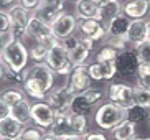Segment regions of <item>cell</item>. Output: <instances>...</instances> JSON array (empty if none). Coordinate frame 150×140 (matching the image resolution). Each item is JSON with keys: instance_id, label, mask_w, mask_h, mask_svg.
<instances>
[{"instance_id": "74e56055", "label": "cell", "mask_w": 150, "mask_h": 140, "mask_svg": "<svg viewBox=\"0 0 150 140\" xmlns=\"http://www.w3.org/2000/svg\"><path fill=\"white\" fill-rule=\"evenodd\" d=\"M12 28V23H10V17L7 12H2L0 10V33H7Z\"/></svg>"}, {"instance_id": "f1b7e54d", "label": "cell", "mask_w": 150, "mask_h": 140, "mask_svg": "<svg viewBox=\"0 0 150 140\" xmlns=\"http://www.w3.org/2000/svg\"><path fill=\"white\" fill-rule=\"evenodd\" d=\"M149 114H150L149 109L142 107V105H137V104H132L129 109H125V119L130 120V122H134V124L142 122Z\"/></svg>"}, {"instance_id": "ffe728a7", "label": "cell", "mask_w": 150, "mask_h": 140, "mask_svg": "<svg viewBox=\"0 0 150 140\" xmlns=\"http://www.w3.org/2000/svg\"><path fill=\"white\" fill-rule=\"evenodd\" d=\"M48 135L61 140L63 137L71 135V125H69V114H59L54 115L53 125L48 129Z\"/></svg>"}, {"instance_id": "ab89813d", "label": "cell", "mask_w": 150, "mask_h": 140, "mask_svg": "<svg viewBox=\"0 0 150 140\" xmlns=\"http://www.w3.org/2000/svg\"><path fill=\"white\" fill-rule=\"evenodd\" d=\"M78 41H79V36L71 35V36H68V38H64V40H63V41H61V45H63V48H64L68 53H69L71 49L74 48L76 45H78Z\"/></svg>"}, {"instance_id": "8992f818", "label": "cell", "mask_w": 150, "mask_h": 140, "mask_svg": "<svg viewBox=\"0 0 150 140\" xmlns=\"http://www.w3.org/2000/svg\"><path fill=\"white\" fill-rule=\"evenodd\" d=\"M7 13H8L10 23H12L10 33L15 36V40L23 41V40H25V28H27L31 15H33V12L28 10V8H25L22 4H17L15 7H12Z\"/></svg>"}, {"instance_id": "f35d334b", "label": "cell", "mask_w": 150, "mask_h": 140, "mask_svg": "<svg viewBox=\"0 0 150 140\" xmlns=\"http://www.w3.org/2000/svg\"><path fill=\"white\" fill-rule=\"evenodd\" d=\"M13 40H15V36L12 35L10 31H7V33H0V54L4 53V49L7 48Z\"/></svg>"}, {"instance_id": "f546056e", "label": "cell", "mask_w": 150, "mask_h": 140, "mask_svg": "<svg viewBox=\"0 0 150 140\" xmlns=\"http://www.w3.org/2000/svg\"><path fill=\"white\" fill-rule=\"evenodd\" d=\"M134 104L142 105L150 110V91L142 86H134Z\"/></svg>"}, {"instance_id": "44dd1931", "label": "cell", "mask_w": 150, "mask_h": 140, "mask_svg": "<svg viewBox=\"0 0 150 140\" xmlns=\"http://www.w3.org/2000/svg\"><path fill=\"white\" fill-rule=\"evenodd\" d=\"M27 125L17 122L13 117H7L4 120H0V139H17Z\"/></svg>"}, {"instance_id": "52a82bcc", "label": "cell", "mask_w": 150, "mask_h": 140, "mask_svg": "<svg viewBox=\"0 0 150 140\" xmlns=\"http://www.w3.org/2000/svg\"><path fill=\"white\" fill-rule=\"evenodd\" d=\"M50 26H51L54 40L63 41L64 38L74 35V31L78 30V18L74 17V13H68L63 10L53 22H51Z\"/></svg>"}, {"instance_id": "30bf717a", "label": "cell", "mask_w": 150, "mask_h": 140, "mask_svg": "<svg viewBox=\"0 0 150 140\" xmlns=\"http://www.w3.org/2000/svg\"><path fill=\"white\" fill-rule=\"evenodd\" d=\"M28 78L33 79L46 94L53 89L54 84V73L50 69L45 63H35V64L28 68Z\"/></svg>"}, {"instance_id": "9c48e42d", "label": "cell", "mask_w": 150, "mask_h": 140, "mask_svg": "<svg viewBox=\"0 0 150 140\" xmlns=\"http://www.w3.org/2000/svg\"><path fill=\"white\" fill-rule=\"evenodd\" d=\"M54 120V110L50 107L45 101H38L35 104H31V122L43 132H46Z\"/></svg>"}, {"instance_id": "1f68e13d", "label": "cell", "mask_w": 150, "mask_h": 140, "mask_svg": "<svg viewBox=\"0 0 150 140\" xmlns=\"http://www.w3.org/2000/svg\"><path fill=\"white\" fill-rule=\"evenodd\" d=\"M134 49H135V54L140 64H150V40L139 43L137 46H134Z\"/></svg>"}, {"instance_id": "681fc988", "label": "cell", "mask_w": 150, "mask_h": 140, "mask_svg": "<svg viewBox=\"0 0 150 140\" xmlns=\"http://www.w3.org/2000/svg\"><path fill=\"white\" fill-rule=\"evenodd\" d=\"M41 140H58V139H54V137L48 135V134H45V135H43V139H41Z\"/></svg>"}, {"instance_id": "4316f807", "label": "cell", "mask_w": 150, "mask_h": 140, "mask_svg": "<svg viewBox=\"0 0 150 140\" xmlns=\"http://www.w3.org/2000/svg\"><path fill=\"white\" fill-rule=\"evenodd\" d=\"M93 105L86 101V97L83 94H74L73 101L69 104V112L71 114H79V115H88Z\"/></svg>"}, {"instance_id": "ac0fdd59", "label": "cell", "mask_w": 150, "mask_h": 140, "mask_svg": "<svg viewBox=\"0 0 150 140\" xmlns=\"http://www.w3.org/2000/svg\"><path fill=\"white\" fill-rule=\"evenodd\" d=\"M127 41L130 43V46H137L139 43L147 40V18L142 20H130V26L127 31Z\"/></svg>"}, {"instance_id": "60d3db41", "label": "cell", "mask_w": 150, "mask_h": 140, "mask_svg": "<svg viewBox=\"0 0 150 140\" xmlns=\"http://www.w3.org/2000/svg\"><path fill=\"white\" fill-rule=\"evenodd\" d=\"M83 139L84 140H109L104 134H102V132H88Z\"/></svg>"}, {"instance_id": "7402d4cb", "label": "cell", "mask_w": 150, "mask_h": 140, "mask_svg": "<svg viewBox=\"0 0 150 140\" xmlns=\"http://www.w3.org/2000/svg\"><path fill=\"white\" fill-rule=\"evenodd\" d=\"M10 117H13L17 122L23 124V125H28L31 122V104L23 99L18 104L12 105L10 107Z\"/></svg>"}, {"instance_id": "d6986e66", "label": "cell", "mask_w": 150, "mask_h": 140, "mask_svg": "<svg viewBox=\"0 0 150 140\" xmlns=\"http://www.w3.org/2000/svg\"><path fill=\"white\" fill-rule=\"evenodd\" d=\"M74 17L78 20H99V5L93 0H78L74 5Z\"/></svg>"}, {"instance_id": "816d5d0a", "label": "cell", "mask_w": 150, "mask_h": 140, "mask_svg": "<svg viewBox=\"0 0 150 140\" xmlns=\"http://www.w3.org/2000/svg\"><path fill=\"white\" fill-rule=\"evenodd\" d=\"M0 140H13V139H0Z\"/></svg>"}, {"instance_id": "83f0119b", "label": "cell", "mask_w": 150, "mask_h": 140, "mask_svg": "<svg viewBox=\"0 0 150 140\" xmlns=\"http://www.w3.org/2000/svg\"><path fill=\"white\" fill-rule=\"evenodd\" d=\"M22 86H23V92H25L27 96H30L31 99H36V101H45V99H46V92H45L33 79L27 78V81H25Z\"/></svg>"}, {"instance_id": "d590c367", "label": "cell", "mask_w": 150, "mask_h": 140, "mask_svg": "<svg viewBox=\"0 0 150 140\" xmlns=\"http://www.w3.org/2000/svg\"><path fill=\"white\" fill-rule=\"evenodd\" d=\"M43 135H45V132L38 127H25V130L15 140H41Z\"/></svg>"}, {"instance_id": "11a10c76", "label": "cell", "mask_w": 150, "mask_h": 140, "mask_svg": "<svg viewBox=\"0 0 150 140\" xmlns=\"http://www.w3.org/2000/svg\"><path fill=\"white\" fill-rule=\"evenodd\" d=\"M73 2H78V0H73Z\"/></svg>"}, {"instance_id": "6da1fadb", "label": "cell", "mask_w": 150, "mask_h": 140, "mask_svg": "<svg viewBox=\"0 0 150 140\" xmlns=\"http://www.w3.org/2000/svg\"><path fill=\"white\" fill-rule=\"evenodd\" d=\"M125 119V109L114 102H104L94 112V124L101 130L110 132Z\"/></svg>"}, {"instance_id": "d6a6232c", "label": "cell", "mask_w": 150, "mask_h": 140, "mask_svg": "<svg viewBox=\"0 0 150 140\" xmlns=\"http://www.w3.org/2000/svg\"><path fill=\"white\" fill-rule=\"evenodd\" d=\"M117 56H119V51L115 48H112L110 45L104 43L96 54V61H115Z\"/></svg>"}, {"instance_id": "db71d44e", "label": "cell", "mask_w": 150, "mask_h": 140, "mask_svg": "<svg viewBox=\"0 0 150 140\" xmlns=\"http://www.w3.org/2000/svg\"><path fill=\"white\" fill-rule=\"evenodd\" d=\"M149 115H150V114H149ZM149 124H150V117H149Z\"/></svg>"}, {"instance_id": "d4e9b609", "label": "cell", "mask_w": 150, "mask_h": 140, "mask_svg": "<svg viewBox=\"0 0 150 140\" xmlns=\"http://www.w3.org/2000/svg\"><path fill=\"white\" fill-rule=\"evenodd\" d=\"M119 13H122V4H120L119 0H110L109 4L99 7V22L107 25Z\"/></svg>"}, {"instance_id": "7a4b0ae2", "label": "cell", "mask_w": 150, "mask_h": 140, "mask_svg": "<svg viewBox=\"0 0 150 140\" xmlns=\"http://www.w3.org/2000/svg\"><path fill=\"white\" fill-rule=\"evenodd\" d=\"M43 63L53 71L54 74H61V76H66V78L71 74V71L74 68L69 61L68 51L63 48L61 41H58V40H54L53 43L50 45L48 54H46Z\"/></svg>"}, {"instance_id": "cb8c5ba5", "label": "cell", "mask_w": 150, "mask_h": 140, "mask_svg": "<svg viewBox=\"0 0 150 140\" xmlns=\"http://www.w3.org/2000/svg\"><path fill=\"white\" fill-rule=\"evenodd\" d=\"M89 54H91V48H89L88 45H84L83 41H78V45H76L74 48L71 49L69 53H68V56H69V61L73 66H83L86 64V61L89 59Z\"/></svg>"}, {"instance_id": "836d02e7", "label": "cell", "mask_w": 150, "mask_h": 140, "mask_svg": "<svg viewBox=\"0 0 150 140\" xmlns=\"http://www.w3.org/2000/svg\"><path fill=\"white\" fill-rule=\"evenodd\" d=\"M137 84L150 91V64H139V68H137Z\"/></svg>"}, {"instance_id": "2e32d148", "label": "cell", "mask_w": 150, "mask_h": 140, "mask_svg": "<svg viewBox=\"0 0 150 140\" xmlns=\"http://www.w3.org/2000/svg\"><path fill=\"white\" fill-rule=\"evenodd\" d=\"M122 13L130 20H142L150 13V0H127L122 4Z\"/></svg>"}, {"instance_id": "7bdbcfd3", "label": "cell", "mask_w": 150, "mask_h": 140, "mask_svg": "<svg viewBox=\"0 0 150 140\" xmlns=\"http://www.w3.org/2000/svg\"><path fill=\"white\" fill-rule=\"evenodd\" d=\"M17 4H18V0H0V10L2 12H8Z\"/></svg>"}, {"instance_id": "c3c4849f", "label": "cell", "mask_w": 150, "mask_h": 140, "mask_svg": "<svg viewBox=\"0 0 150 140\" xmlns=\"http://www.w3.org/2000/svg\"><path fill=\"white\" fill-rule=\"evenodd\" d=\"M147 40H150V18L147 20Z\"/></svg>"}, {"instance_id": "5bb4252c", "label": "cell", "mask_w": 150, "mask_h": 140, "mask_svg": "<svg viewBox=\"0 0 150 140\" xmlns=\"http://www.w3.org/2000/svg\"><path fill=\"white\" fill-rule=\"evenodd\" d=\"M139 58L135 54V49H125L120 51L119 56L115 58V68H117V74L119 76H132L137 74V68H139Z\"/></svg>"}, {"instance_id": "8fae6325", "label": "cell", "mask_w": 150, "mask_h": 140, "mask_svg": "<svg viewBox=\"0 0 150 140\" xmlns=\"http://www.w3.org/2000/svg\"><path fill=\"white\" fill-rule=\"evenodd\" d=\"M66 83H68V86L71 88V91L74 92V94H81V92H84L86 89L91 88L93 79H91V76H89L88 64L74 66L73 71H71V74L68 76Z\"/></svg>"}, {"instance_id": "b9f144b4", "label": "cell", "mask_w": 150, "mask_h": 140, "mask_svg": "<svg viewBox=\"0 0 150 140\" xmlns=\"http://www.w3.org/2000/svg\"><path fill=\"white\" fill-rule=\"evenodd\" d=\"M7 117H10V105L0 99V120H4Z\"/></svg>"}, {"instance_id": "5b68a950", "label": "cell", "mask_w": 150, "mask_h": 140, "mask_svg": "<svg viewBox=\"0 0 150 140\" xmlns=\"http://www.w3.org/2000/svg\"><path fill=\"white\" fill-rule=\"evenodd\" d=\"M25 38L33 40L35 43L46 45V46H50L54 41L51 26L48 23H45L43 20H40L36 15H31L30 22H28L27 28H25Z\"/></svg>"}, {"instance_id": "8d00e7d4", "label": "cell", "mask_w": 150, "mask_h": 140, "mask_svg": "<svg viewBox=\"0 0 150 140\" xmlns=\"http://www.w3.org/2000/svg\"><path fill=\"white\" fill-rule=\"evenodd\" d=\"M81 94L86 97V101H88L91 105L97 104L102 97L106 96V92L102 91V89H96V88H89V89H86L84 92H81Z\"/></svg>"}, {"instance_id": "4fadbf2b", "label": "cell", "mask_w": 150, "mask_h": 140, "mask_svg": "<svg viewBox=\"0 0 150 140\" xmlns=\"http://www.w3.org/2000/svg\"><path fill=\"white\" fill-rule=\"evenodd\" d=\"M78 30H79L81 36H86V38L93 40L94 43L96 41H104L107 36L106 31V25L101 23L99 20H78Z\"/></svg>"}, {"instance_id": "e0dca14e", "label": "cell", "mask_w": 150, "mask_h": 140, "mask_svg": "<svg viewBox=\"0 0 150 140\" xmlns=\"http://www.w3.org/2000/svg\"><path fill=\"white\" fill-rule=\"evenodd\" d=\"M130 26V18H127L124 13H119L106 25L107 38H125Z\"/></svg>"}, {"instance_id": "f907efd6", "label": "cell", "mask_w": 150, "mask_h": 140, "mask_svg": "<svg viewBox=\"0 0 150 140\" xmlns=\"http://www.w3.org/2000/svg\"><path fill=\"white\" fill-rule=\"evenodd\" d=\"M140 140H150V137H147V139H140Z\"/></svg>"}, {"instance_id": "3957f363", "label": "cell", "mask_w": 150, "mask_h": 140, "mask_svg": "<svg viewBox=\"0 0 150 140\" xmlns=\"http://www.w3.org/2000/svg\"><path fill=\"white\" fill-rule=\"evenodd\" d=\"M0 58L4 59L5 64L10 66L15 73H22V71L27 69L28 59H30V53H28V48L25 46L23 41L13 40V41L4 49V53L0 54Z\"/></svg>"}, {"instance_id": "7dc6e473", "label": "cell", "mask_w": 150, "mask_h": 140, "mask_svg": "<svg viewBox=\"0 0 150 140\" xmlns=\"http://www.w3.org/2000/svg\"><path fill=\"white\" fill-rule=\"evenodd\" d=\"M0 79H4V59L0 58Z\"/></svg>"}, {"instance_id": "ba28073f", "label": "cell", "mask_w": 150, "mask_h": 140, "mask_svg": "<svg viewBox=\"0 0 150 140\" xmlns=\"http://www.w3.org/2000/svg\"><path fill=\"white\" fill-rule=\"evenodd\" d=\"M109 102L120 105L124 109H129L134 104V86L125 83H110L106 92Z\"/></svg>"}, {"instance_id": "ee69618b", "label": "cell", "mask_w": 150, "mask_h": 140, "mask_svg": "<svg viewBox=\"0 0 150 140\" xmlns=\"http://www.w3.org/2000/svg\"><path fill=\"white\" fill-rule=\"evenodd\" d=\"M18 4H22L25 8H28V10H33L38 7V4H40V0H18Z\"/></svg>"}, {"instance_id": "9a60e30c", "label": "cell", "mask_w": 150, "mask_h": 140, "mask_svg": "<svg viewBox=\"0 0 150 140\" xmlns=\"http://www.w3.org/2000/svg\"><path fill=\"white\" fill-rule=\"evenodd\" d=\"M88 68L93 81H110L112 78L117 76L115 61H94Z\"/></svg>"}, {"instance_id": "277c9868", "label": "cell", "mask_w": 150, "mask_h": 140, "mask_svg": "<svg viewBox=\"0 0 150 140\" xmlns=\"http://www.w3.org/2000/svg\"><path fill=\"white\" fill-rule=\"evenodd\" d=\"M74 97V92L71 91V88L68 86V83H64L63 86L53 88L51 91L46 94L45 102L54 110V115L59 114H71L69 112V104Z\"/></svg>"}, {"instance_id": "bcb514c9", "label": "cell", "mask_w": 150, "mask_h": 140, "mask_svg": "<svg viewBox=\"0 0 150 140\" xmlns=\"http://www.w3.org/2000/svg\"><path fill=\"white\" fill-rule=\"evenodd\" d=\"M96 5H99V7H102V5H106V4H109L110 0H93Z\"/></svg>"}, {"instance_id": "f6af8a7d", "label": "cell", "mask_w": 150, "mask_h": 140, "mask_svg": "<svg viewBox=\"0 0 150 140\" xmlns=\"http://www.w3.org/2000/svg\"><path fill=\"white\" fill-rule=\"evenodd\" d=\"M61 140H84L83 137L81 135H73V134H71V135H66V137H63Z\"/></svg>"}, {"instance_id": "484cf974", "label": "cell", "mask_w": 150, "mask_h": 140, "mask_svg": "<svg viewBox=\"0 0 150 140\" xmlns=\"http://www.w3.org/2000/svg\"><path fill=\"white\" fill-rule=\"evenodd\" d=\"M69 125H71V134L73 135L84 137L88 134V115L69 114Z\"/></svg>"}, {"instance_id": "603a6c76", "label": "cell", "mask_w": 150, "mask_h": 140, "mask_svg": "<svg viewBox=\"0 0 150 140\" xmlns=\"http://www.w3.org/2000/svg\"><path fill=\"white\" fill-rule=\"evenodd\" d=\"M135 125L137 124L130 122L127 119H124L119 125H115L110 130V137L114 140H132L135 137Z\"/></svg>"}, {"instance_id": "e575fe53", "label": "cell", "mask_w": 150, "mask_h": 140, "mask_svg": "<svg viewBox=\"0 0 150 140\" xmlns=\"http://www.w3.org/2000/svg\"><path fill=\"white\" fill-rule=\"evenodd\" d=\"M48 48H50V46H46V45L35 43L30 49H28V53H30V58H31L35 63H43L45 58H46V54H48Z\"/></svg>"}, {"instance_id": "7c38bea8", "label": "cell", "mask_w": 150, "mask_h": 140, "mask_svg": "<svg viewBox=\"0 0 150 140\" xmlns=\"http://www.w3.org/2000/svg\"><path fill=\"white\" fill-rule=\"evenodd\" d=\"M63 7H64V0H40L38 7L33 10V15H36L45 23L51 25V22L63 12Z\"/></svg>"}, {"instance_id": "4dcf8cb0", "label": "cell", "mask_w": 150, "mask_h": 140, "mask_svg": "<svg viewBox=\"0 0 150 140\" xmlns=\"http://www.w3.org/2000/svg\"><path fill=\"white\" fill-rule=\"evenodd\" d=\"M0 99H2L4 102H7V104L12 107V105L18 104L20 101H23V99H25V96H23V91H22V89L10 88V89H7V91H4L2 94H0Z\"/></svg>"}, {"instance_id": "f5cc1de1", "label": "cell", "mask_w": 150, "mask_h": 140, "mask_svg": "<svg viewBox=\"0 0 150 140\" xmlns=\"http://www.w3.org/2000/svg\"><path fill=\"white\" fill-rule=\"evenodd\" d=\"M132 140H140V139H137V137H134V139Z\"/></svg>"}]
</instances>
